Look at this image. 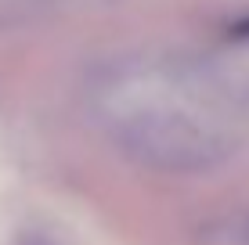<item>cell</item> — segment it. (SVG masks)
I'll return each mask as SVG.
<instances>
[{
	"mask_svg": "<svg viewBox=\"0 0 249 245\" xmlns=\"http://www.w3.org/2000/svg\"><path fill=\"white\" fill-rule=\"evenodd\" d=\"M15 245H58V242L51 238V234H44V231H22Z\"/></svg>",
	"mask_w": 249,
	"mask_h": 245,
	"instance_id": "6da1fadb",
	"label": "cell"
},
{
	"mask_svg": "<svg viewBox=\"0 0 249 245\" xmlns=\"http://www.w3.org/2000/svg\"><path fill=\"white\" fill-rule=\"evenodd\" d=\"M228 36H231V40H249V15L228 25Z\"/></svg>",
	"mask_w": 249,
	"mask_h": 245,
	"instance_id": "7a4b0ae2",
	"label": "cell"
}]
</instances>
